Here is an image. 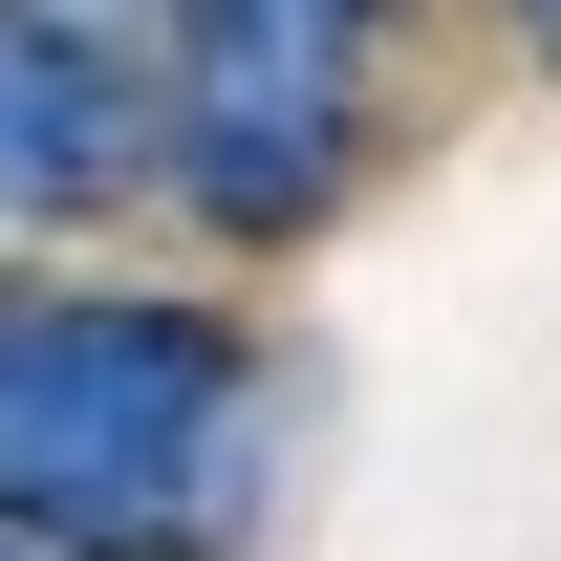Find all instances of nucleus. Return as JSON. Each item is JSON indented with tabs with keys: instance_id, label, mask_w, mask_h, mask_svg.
<instances>
[{
	"instance_id": "f03ea898",
	"label": "nucleus",
	"mask_w": 561,
	"mask_h": 561,
	"mask_svg": "<svg viewBox=\"0 0 561 561\" xmlns=\"http://www.w3.org/2000/svg\"><path fill=\"white\" fill-rule=\"evenodd\" d=\"M367 0H173L151 44V195L216 260H280L367 195Z\"/></svg>"
},
{
	"instance_id": "f257e3e1",
	"label": "nucleus",
	"mask_w": 561,
	"mask_h": 561,
	"mask_svg": "<svg viewBox=\"0 0 561 561\" xmlns=\"http://www.w3.org/2000/svg\"><path fill=\"white\" fill-rule=\"evenodd\" d=\"M280 496L260 324L195 280H0V518L44 561H238Z\"/></svg>"
},
{
	"instance_id": "7ed1b4c3",
	"label": "nucleus",
	"mask_w": 561,
	"mask_h": 561,
	"mask_svg": "<svg viewBox=\"0 0 561 561\" xmlns=\"http://www.w3.org/2000/svg\"><path fill=\"white\" fill-rule=\"evenodd\" d=\"M108 195H151L130 0H0V238H87Z\"/></svg>"
},
{
	"instance_id": "39448f33",
	"label": "nucleus",
	"mask_w": 561,
	"mask_h": 561,
	"mask_svg": "<svg viewBox=\"0 0 561 561\" xmlns=\"http://www.w3.org/2000/svg\"><path fill=\"white\" fill-rule=\"evenodd\" d=\"M0 561H44V540H22V518H0Z\"/></svg>"
},
{
	"instance_id": "20e7f679",
	"label": "nucleus",
	"mask_w": 561,
	"mask_h": 561,
	"mask_svg": "<svg viewBox=\"0 0 561 561\" xmlns=\"http://www.w3.org/2000/svg\"><path fill=\"white\" fill-rule=\"evenodd\" d=\"M496 22H518V44H540V66H561V0H496Z\"/></svg>"
}]
</instances>
